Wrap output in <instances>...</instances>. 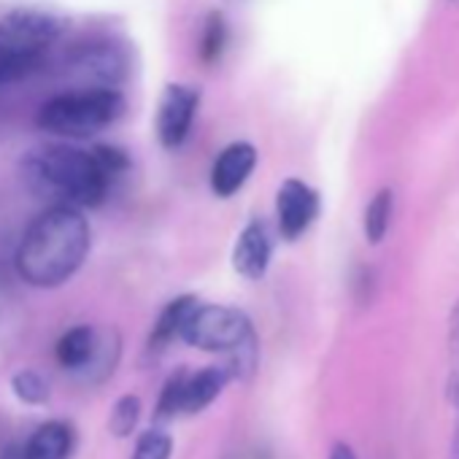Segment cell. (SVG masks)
Returning <instances> with one entry per match:
<instances>
[{
	"instance_id": "10",
	"label": "cell",
	"mask_w": 459,
	"mask_h": 459,
	"mask_svg": "<svg viewBox=\"0 0 459 459\" xmlns=\"http://www.w3.org/2000/svg\"><path fill=\"white\" fill-rule=\"evenodd\" d=\"M74 448H76L74 424L63 419H49L30 432L20 459H71Z\"/></svg>"
},
{
	"instance_id": "1",
	"label": "cell",
	"mask_w": 459,
	"mask_h": 459,
	"mask_svg": "<svg viewBox=\"0 0 459 459\" xmlns=\"http://www.w3.org/2000/svg\"><path fill=\"white\" fill-rule=\"evenodd\" d=\"M92 247V230L82 208L55 203L41 211L17 249V273L39 290H55L71 281Z\"/></svg>"
},
{
	"instance_id": "15",
	"label": "cell",
	"mask_w": 459,
	"mask_h": 459,
	"mask_svg": "<svg viewBox=\"0 0 459 459\" xmlns=\"http://www.w3.org/2000/svg\"><path fill=\"white\" fill-rule=\"evenodd\" d=\"M186 368H178L176 373L168 376V381L160 389L157 405H154V424L165 427L168 421H173L176 416H181V405H184V384H186Z\"/></svg>"
},
{
	"instance_id": "12",
	"label": "cell",
	"mask_w": 459,
	"mask_h": 459,
	"mask_svg": "<svg viewBox=\"0 0 459 459\" xmlns=\"http://www.w3.org/2000/svg\"><path fill=\"white\" fill-rule=\"evenodd\" d=\"M98 346H100V333L92 325H76L68 333H63L55 346L57 365L71 373H84L87 365L95 359Z\"/></svg>"
},
{
	"instance_id": "17",
	"label": "cell",
	"mask_w": 459,
	"mask_h": 459,
	"mask_svg": "<svg viewBox=\"0 0 459 459\" xmlns=\"http://www.w3.org/2000/svg\"><path fill=\"white\" fill-rule=\"evenodd\" d=\"M12 392H14V397H17L22 405H30V408L47 405L49 397H52L49 381H47L39 370H33V368L17 370V373L12 376Z\"/></svg>"
},
{
	"instance_id": "11",
	"label": "cell",
	"mask_w": 459,
	"mask_h": 459,
	"mask_svg": "<svg viewBox=\"0 0 459 459\" xmlns=\"http://www.w3.org/2000/svg\"><path fill=\"white\" fill-rule=\"evenodd\" d=\"M233 381L227 368L219 365H208L200 370H189L186 373V384H184V405L181 413L195 416L203 413L205 408H211L216 403V397L227 389V384Z\"/></svg>"
},
{
	"instance_id": "16",
	"label": "cell",
	"mask_w": 459,
	"mask_h": 459,
	"mask_svg": "<svg viewBox=\"0 0 459 459\" xmlns=\"http://www.w3.org/2000/svg\"><path fill=\"white\" fill-rule=\"evenodd\" d=\"M392 208H394L392 189L376 192V197L368 203V208H365V238H368V244L376 247V244L384 241L389 221H392Z\"/></svg>"
},
{
	"instance_id": "5",
	"label": "cell",
	"mask_w": 459,
	"mask_h": 459,
	"mask_svg": "<svg viewBox=\"0 0 459 459\" xmlns=\"http://www.w3.org/2000/svg\"><path fill=\"white\" fill-rule=\"evenodd\" d=\"M184 343L211 354H230L255 338L252 319L233 306H216V303H197L186 316L181 335Z\"/></svg>"
},
{
	"instance_id": "21",
	"label": "cell",
	"mask_w": 459,
	"mask_h": 459,
	"mask_svg": "<svg viewBox=\"0 0 459 459\" xmlns=\"http://www.w3.org/2000/svg\"><path fill=\"white\" fill-rule=\"evenodd\" d=\"M92 154H95L98 165L106 170V176H108V178L119 176V173H122V170H127V165H130L127 154H125L122 149H117V146H95V149H92Z\"/></svg>"
},
{
	"instance_id": "22",
	"label": "cell",
	"mask_w": 459,
	"mask_h": 459,
	"mask_svg": "<svg viewBox=\"0 0 459 459\" xmlns=\"http://www.w3.org/2000/svg\"><path fill=\"white\" fill-rule=\"evenodd\" d=\"M327 459H357V454H354V448H351L349 443L338 440V443H333V448H330V456H327Z\"/></svg>"
},
{
	"instance_id": "14",
	"label": "cell",
	"mask_w": 459,
	"mask_h": 459,
	"mask_svg": "<svg viewBox=\"0 0 459 459\" xmlns=\"http://www.w3.org/2000/svg\"><path fill=\"white\" fill-rule=\"evenodd\" d=\"M76 65L90 74L92 79H100L103 87H114L119 82V76L125 74V60L122 55L108 47V44H98V47H87L79 57Z\"/></svg>"
},
{
	"instance_id": "8",
	"label": "cell",
	"mask_w": 459,
	"mask_h": 459,
	"mask_svg": "<svg viewBox=\"0 0 459 459\" xmlns=\"http://www.w3.org/2000/svg\"><path fill=\"white\" fill-rule=\"evenodd\" d=\"M257 168V149L247 141H236L216 157L211 168V189L219 197H233Z\"/></svg>"
},
{
	"instance_id": "3",
	"label": "cell",
	"mask_w": 459,
	"mask_h": 459,
	"mask_svg": "<svg viewBox=\"0 0 459 459\" xmlns=\"http://www.w3.org/2000/svg\"><path fill=\"white\" fill-rule=\"evenodd\" d=\"M127 103L117 87H87L63 92L47 100L39 111V127L63 138H90L117 119H122Z\"/></svg>"
},
{
	"instance_id": "13",
	"label": "cell",
	"mask_w": 459,
	"mask_h": 459,
	"mask_svg": "<svg viewBox=\"0 0 459 459\" xmlns=\"http://www.w3.org/2000/svg\"><path fill=\"white\" fill-rule=\"evenodd\" d=\"M200 300L195 295H181L176 300H170L162 314L157 316L154 327H152V335H149V349L152 351H162L170 341H176L181 335V327L186 322V316L192 314V308L197 306Z\"/></svg>"
},
{
	"instance_id": "19",
	"label": "cell",
	"mask_w": 459,
	"mask_h": 459,
	"mask_svg": "<svg viewBox=\"0 0 459 459\" xmlns=\"http://www.w3.org/2000/svg\"><path fill=\"white\" fill-rule=\"evenodd\" d=\"M170 456H173V437L168 429L154 424L138 437L130 459H170Z\"/></svg>"
},
{
	"instance_id": "18",
	"label": "cell",
	"mask_w": 459,
	"mask_h": 459,
	"mask_svg": "<svg viewBox=\"0 0 459 459\" xmlns=\"http://www.w3.org/2000/svg\"><path fill=\"white\" fill-rule=\"evenodd\" d=\"M141 413H143V403L138 394H122L111 413H108V432L119 440L130 437L135 429H138V421H141Z\"/></svg>"
},
{
	"instance_id": "6",
	"label": "cell",
	"mask_w": 459,
	"mask_h": 459,
	"mask_svg": "<svg viewBox=\"0 0 459 459\" xmlns=\"http://www.w3.org/2000/svg\"><path fill=\"white\" fill-rule=\"evenodd\" d=\"M200 108V90L189 84H168L160 98L157 111V135L165 149H178L197 117Z\"/></svg>"
},
{
	"instance_id": "20",
	"label": "cell",
	"mask_w": 459,
	"mask_h": 459,
	"mask_svg": "<svg viewBox=\"0 0 459 459\" xmlns=\"http://www.w3.org/2000/svg\"><path fill=\"white\" fill-rule=\"evenodd\" d=\"M227 44V22L219 12H211L205 17V28H203V39H200V57L205 63H213L221 57Z\"/></svg>"
},
{
	"instance_id": "2",
	"label": "cell",
	"mask_w": 459,
	"mask_h": 459,
	"mask_svg": "<svg viewBox=\"0 0 459 459\" xmlns=\"http://www.w3.org/2000/svg\"><path fill=\"white\" fill-rule=\"evenodd\" d=\"M22 178L36 195L55 197L57 203L76 208L100 205L111 181L92 152L68 143H52L30 152L22 160Z\"/></svg>"
},
{
	"instance_id": "9",
	"label": "cell",
	"mask_w": 459,
	"mask_h": 459,
	"mask_svg": "<svg viewBox=\"0 0 459 459\" xmlns=\"http://www.w3.org/2000/svg\"><path fill=\"white\" fill-rule=\"evenodd\" d=\"M271 257H273V238L265 221L252 219L236 241L233 249V268L238 276L249 279V281H260L268 268H271Z\"/></svg>"
},
{
	"instance_id": "7",
	"label": "cell",
	"mask_w": 459,
	"mask_h": 459,
	"mask_svg": "<svg viewBox=\"0 0 459 459\" xmlns=\"http://www.w3.org/2000/svg\"><path fill=\"white\" fill-rule=\"evenodd\" d=\"M319 213V195L300 178H287L276 195V219L287 241H298Z\"/></svg>"
},
{
	"instance_id": "4",
	"label": "cell",
	"mask_w": 459,
	"mask_h": 459,
	"mask_svg": "<svg viewBox=\"0 0 459 459\" xmlns=\"http://www.w3.org/2000/svg\"><path fill=\"white\" fill-rule=\"evenodd\" d=\"M63 20L39 9H14L0 17V84L25 76L60 39Z\"/></svg>"
}]
</instances>
